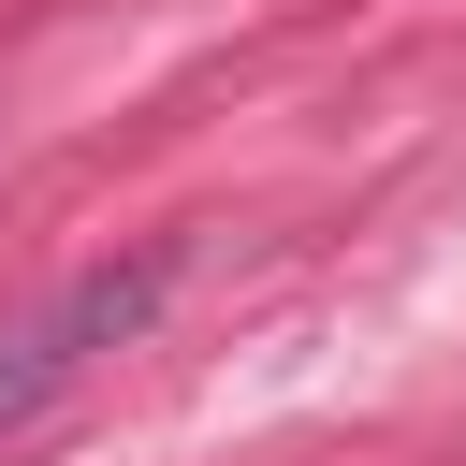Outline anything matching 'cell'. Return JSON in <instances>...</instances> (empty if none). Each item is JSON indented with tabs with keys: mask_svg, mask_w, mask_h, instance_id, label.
<instances>
[{
	"mask_svg": "<svg viewBox=\"0 0 466 466\" xmlns=\"http://www.w3.org/2000/svg\"><path fill=\"white\" fill-rule=\"evenodd\" d=\"M146 291H160V262H131V277H73L44 320H15V335H0V437H15V422H29L87 350H116V335L146 320Z\"/></svg>",
	"mask_w": 466,
	"mask_h": 466,
	"instance_id": "obj_1",
	"label": "cell"
}]
</instances>
